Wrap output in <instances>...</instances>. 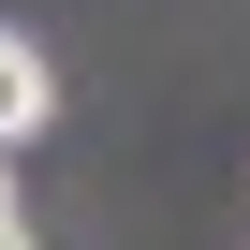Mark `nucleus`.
Wrapping results in <instances>:
<instances>
[{"mask_svg": "<svg viewBox=\"0 0 250 250\" xmlns=\"http://www.w3.org/2000/svg\"><path fill=\"white\" fill-rule=\"evenodd\" d=\"M44 103H59L44 44H30V30H0V147H30V133H44Z\"/></svg>", "mask_w": 250, "mask_h": 250, "instance_id": "1", "label": "nucleus"}, {"mask_svg": "<svg viewBox=\"0 0 250 250\" xmlns=\"http://www.w3.org/2000/svg\"><path fill=\"white\" fill-rule=\"evenodd\" d=\"M0 221H15V147H0Z\"/></svg>", "mask_w": 250, "mask_h": 250, "instance_id": "2", "label": "nucleus"}, {"mask_svg": "<svg viewBox=\"0 0 250 250\" xmlns=\"http://www.w3.org/2000/svg\"><path fill=\"white\" fill-rule=\"evenodd\" d=\"M0 250H30V221H0Z\"/></svg>", "mask_w": 250, "mask_h": 250, "instance_id": "3", "label": "nucleus"}]
</instances>
